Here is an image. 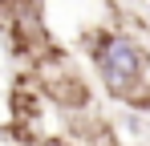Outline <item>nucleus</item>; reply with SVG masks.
Wrapping results in <instances>:
<instances>
[{
	"mask_svg": "<svg viewBox=\"0 0 150 146\" xmlns=\"http://www.w3.org/2000/svg\"><path fill=\"white\" fill-rule=\"evenodd\" d=\"M146 49L130 41L126 33H105L93 45V65H98L105 89L114 97H134L146 81Z\"/></svg>",
	"mask_w": 150,
	"mask_h": 146,
	"instance_id": "obj_1",
	"label": "nucleus"
},
{
	"mask_svg": "<svg viewBox=\"0 0 150 146\" xmlns=\"http://www.w3.org/2000/svg\"><path fill=\"white\" fill-rule=\"evenodd\" d=\"M45 94L57 101V106H65V110H85L89 106V85H85V77L73 69H53L45 77Z\"/></svg>",
	"mask_w": 150,
	"mask_h": 146,
	"instance_id": "obj_2",
	"label": "nucleus"
},
{
	"mask_svg": "<svg viewBox=\"0 0 150 146\" xmlns=\"http://www.w3.org/2000/svg\"><path fill=\"white\" fill-rule=\"evenodd\" d=\"M37 146H73V142H65V138H45V142H37Z\"/></svg>",
	"mask_w": 150,
	"mask_h": 146,
	"instance_id": "obj_3",
	"label": "nucleus"
}]
</instances>
